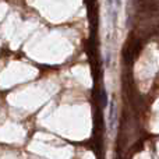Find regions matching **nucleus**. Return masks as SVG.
<instances>
[{"label": "nucleus", "mask_w": 159, "mask_h": 159, "mask_svg": "<svg viewBox=\"0 0 159 159\" xmlns=\"http://www.w3.org/2000/svg\"><path fill=\"white\" fill-rule=\"evenodd\" d=\"M102 106H106V92L102 89Z\"/></svg>", "instance_id": "nucleus-1"}]
</instances>
